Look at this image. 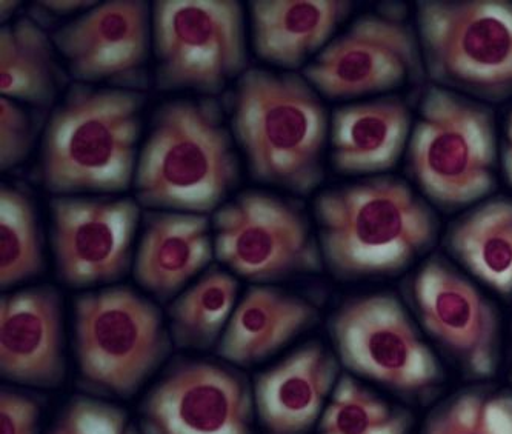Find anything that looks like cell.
I'll return each instance as SVG.
<instances>
[{
  "instance_id": "cell-10",
  "label": "cell",
  "mask_w": 512,
  "mask_h": 434,
  "mask_svg": "<svg viewBox=\"0 0 512 434\" xmlns=\"http://www.w3.org/2000/svg\"><path fill=\"white\" fill-rule=\"evenodd\" d=\"M419 36L403 5H383L360 16L326 45L302 76L330 101L394 90L422 70Z\"/></svg>"
},
{
  "instance_id": "cell-28",
  "label": "cell",
  "mask_w": 512,
  "mask_h": 434,
  "mask_svg": "<svg viewBox=\"0 0 512 434\" xmlns=\"http://www.w3.org/2000/svg\"><path fill=\"white\" fill-rule=\"evenodd\" d=\"M48 434H139L125 411L107 402L76 396Z\"/></svg>"
},
{
  "instance_id": "cell-7",
  "label": "cell",
  "mask_w": 512,
  "mask_h": 434,
  "mask_svg": "<svg viewBox=\"0 0 512 434\" xmlns=\"http://www.w3.org/2000/svg\"><path fill=\"white\" fill-rule=\"evenodd\" d=\"M74 348L87 384L127 399L167 358L171 336L159 308L122 285L76 298Z\"/></svg>"
},
{
  "instance_id": "cell-12",
  "label": "cell",
  "mask_w": 512,
  "mask_h": 434,
  "mask_svg": "<svg viewBox=\"0 0 512 434\" xmlns=\"http://www.w3.org/2000/svg\"><path fill=\"white\" fill-rule=\"evenodd\" d=\"M57 278L71 288L111 284L130 270L140 219L130 197L56 196L50 202Z\"/></svg>"
},
{
  "instance_id": "cell-30",
  "label": "cell",
  "mask_w": 512,
  "mask_h": 434,
  "mask_svg": "<svg viewBox=\"0 0 512 434\" xmlns=\"http://www.w3.org/2000/svg\"><path fill=\"white\" fill-rule=\"evenodd\" d=\"M39 405L16 391L0 393V434H37Z\"/></svg>"
},
{
  "instance_id": "cell-15",
  "label": "cell",
  "mask_w": 512,
  "mask_h": 434,
  "mask_svg": "<svg viewBox=\"0 0 512 434\" xmlns=\"http://www.w3.org/2000/svg\"><path fill=\"white\" fill-rule=\"evenodd\" d=\"M414 301L423 327L479 378L497 368L500 321L496 307L448 261L434 256L417 271Z\"/></svg>"
},
{
  "instance_id": "cell-32",
  "label": "cell",
  "mask_w": 512,
  "mask_h": 434,
  "mask_svg": "<svg viewBox=\"0 0 512 434\" xmlns=\"http://www.w3.org/2000/svg\"><path fill=\"white\" fill-rule=\"evenodd\" d=\"M502 159L506 181H508V184L512 187V111L511 114H509L508 122H506Z\"/></svg>"
},
{
  "instance_id": "cell-26",
  "label": "cell",
  "mask_w": 512,
  "mask_h": 434,
  "mask_svg": "<svg viewBox=\"0 0 512 434\" xmlns=\"http://www.w3.org/2000/svg\"><path fill=\"white\" fill-rule=\"evenodd\" d=\"M409 416L342 374L323 410L317 434H408Z\"/></svg>"
},
{
  "instance_id": "cell-23",
  "label": "cell",
  "mask_w": 512,
  "mask_h": 434,
  "mask_svg": "<svg viewBox=\"0 0 512 434\" xmlns=\"http://www.w3.org/2000/svg\"><path fill=\"white\" fill-rule=\"evenodd\" d=\"M50 37L31 17L0 28V94L10 101L47 108L57 94V67Z\"/></svg>"
},
{
  "instance_id": "cell-24",
  "label": "cell",
  "mask_w": 512,
  "mask_h": 434,
  "mask_svg": "<svg viewBox=\"0 0 512 434\" xmlns=\"http://www.w3.org/2000/svg\"><path fill=\"white\" fill-rule=\"evenodd\" d=\"M239 282L233 274L213 267L183 291L168 308L171 342L187 350H210L234 313Z\"/></svg>"
},
{
  "instance_id": "cell-9",
  "label": "cell",
  "mask_w": 512,
  "mask_h": 434,
  "mask_svg": "<svg viewBox=\"0 0 512 434\" xmlns=\"http://www.w3.org/2000/svg\"><path fill=\"white\" fill-rule=\"evenodd\" d=\"M213 227L217 261L247 281L323 270L322 250L302 208L276 194L242 191L214 213Z\"/></svg>"
},
{
  "instance_id": "cell-25",
  "label": "cell",
  "mask_w": 512,
  "mask_h": 434,
  "mask_svg": "<svg viewBox=\"0 0 512 434\" xmlns=\"http://www.w3.org/2000/svg\"><path fill=\"white\" fill-rule=\"evenodd\" d=\"M36 211L22 190L0 188V288L14 287L44 271Z\"/></svg>"
},
{
  "instance_id": "cell-8",
  "label": "cell",
  "mask_w": 512,
  "mask_h": 434,
  "mask_svg": "<svg viewBox=\"0 0 512 434\" xmlns=\"http://www.w3.org/2000/svg\"><path fill=\"white\" fill-rule=\"evenodd\" d=\"M156 88L217 96L248 70L243 8L236 0H157Z\"/></svg>"
},
{
  "instance_id": "cell-22",
  "label": "cell",
  "mask_w": 512,
  "mask_h": 434,
  "mask_svg": "<svg viewBox=\"0 0 512 434\" xmlns=\"http://www.w3.org/2000/svg\"><path fill=\"white\" fill-rule=\"evenodd\" d=\"M446 244L480 281L512 294V199L494 197L454 222Z\"/></svg>"
},
{
  "instance_id": "cell-33",
  "label": "cell",
  "mask_w": 512,
  "mask_h": 434,
  "mask_svg": "<svg viewBox=\"0 0 512 434\" xmlns=\"http://www.w3.org/2000/svg\"><path fill=\"white\" fill-rule=\"evenodd\" d=\"M19 7L20 2H17V0H2L0 2V22L4 24V22L10 21Z\"/></svg>"
},
{
  "instance_id": "cell-6",
  "label": "cell",
  "mask_w": 512,
  "mask_h": 434,
  "mask_svg": "<svg viewBox=\"0 0 512 434\" xmlns=\"http://www.w3.org/2000/svg\"><path fill=\"white\" fill-rule=\"evenodd\" d=\"M423 64L448 90L500 101L512 93V4L423 0L416 7Z\"/></svg>"
},
{
  "instance_id": "cell-14",
  "label": "cell",
  "mask_w": 512,
  "mask_h": 434,
  "mask_svg": "<svg viewBox=\"0 0 512 434\" xmlns=\"http://www.w3.org/2000/svg\"><path fill=\"white\" fill-rule=\"evenodd\" d=\"M147 0H108L94 5L53 34V44L77 84L142 87L153 39Z\"/></svg>"
},
{
  "instance_id": "cell-2",
  "label": "cell",
  "mask_w": 512,
  "mask_h": 434,
  "mask_svg": "<svg viewBox=\"0 0 512 434\" xmlns=\"http://www.w3.org/2000/svg\"><path fill=\"white\" fill-rule=\"evenodd\" d=\"M143 104L136 90L74 84L45 127L40 184L56 196L127 191L139 161Z\"/></svg>"
},
{
  "instance_id": "cell-16",
  "label": "cell",
  "mask_w": 512,
  "mask_h": 434,
  "mask_svg": "<svg viewBox=\"0 0 512 434\" xmlns=\"http://www.w3.org/2000/svg\"><path fill=\"white\" fill-rule=\"evenodd\" d=\"M0 373L30 387H57L64 381L62 301L50 285L0 299Z\"/></svg>"
},
{
  "instance_id": "cell-31",
  "label": "cell",
  "mask_w": 512,
  "mask_h": 434,
  "mask_svg": "<svg viewBox=\"0 0 512 434\" xmlns=\"http://www.w3.org/2000/svg\"><path fill=\"white\" fill-rule=\"evenodd\" d=\"M39 7L44 8L48 13L56 14V16H70V14L77 13V11H88L97 5L94 0H44V2H36Z\"/></svg>"
},
{
  "instance_id": "cell-21",
  "label": "cell",
  "mask_w": 512,
  "mask_h": 434,
  "mask_svg": "<svg viewBox=\"0 0 512 434\" xmlns=\"http://www.w3.org/2000/svg\"><path fill=\"white\" fill-rule=\"evenodd\" d=\"M317 318V308L296 294L262 285L248 288L217 344V356L251 367L290 344Z\"/></svg>"
},
{
  "instance_id": "cell-29",
  "label": "cell",
  "mask_w": 512,
  "mask_h": 434,
  "mask_svg": "<svg viewBox=\"0 0 512 434\" xmlns=\"http://www.w3.org/2000/svg\"><path fill=\"white\" fill-rule=\"evenodd\" d=\"M33 124L14 101L0 99V170L8 171L27 159L33 148Z\"/></svg>"
},
{
  "instance_id": "cell-19",
  "label": "cell",
  "mask_w": 512,
  "mask_h": 434,
  "mask_svg": "<svg viewBox=\"0 0 512 434\" xmlns=\"http://www.w3.org/2000/svg\"><path fill=\"white\" fill-rule=\"evenodd\" d=\"M411 137V111L400 97H377L336 108L331 117V162L348 176L396 167Z\"/></svg>"
},
{
  "instance_id": "cell-17",
  "label": "cell",
  "mask_w": 512,
  "mask_h": 434,
  "mask_svg": "<svg viewBox=\"0 0 512 434\" xmlns=\"http://www.w3.org/2000/svg\"><path fill=\"white\" fill-rule=\"evenodd\" d=\"M339 365L317 342L303 345L254 379V404L268 434H305L325 410Z\"/></svg>"
},
{
  "instance_id": "cell-1",
  "label": "cell",
  "mask_w": 512,
  "mask_h": 434,
  "mask_svg": "<svg viewBox=\"0 0 512 434\" xmlns=\"http://www.w3.org/2000/svg\"><path fill=\"white\" fill-rule=\"evenodd\" d=\"M314 216L323 262L339 279L396 273L437 236L433 210L394 177L323 191Z\"/></svg>"
},
{
  "instance_id": "cell-27",
  "label": "cell",
  "mask_w": 512,
  "mask_h": 434,
  "mask_svg": "<svg viewBox=\"0 0 512 434\" xmlns=\"http://www.w3.org/2000/svg\"><path fill=\"white\" fill-rule=\"evenodd\" d=\"M423 434H512V394H459L429 418Z\"/></svg>"
},
{
  "instance_id": "cell-5",
  "label": "cell",
  "mask_w": 512,
  "mask_h": 434,
  "mask_svg": "<svg viewBox=\"0 0 512 434\" xmlns=\"http://www.w3.org/2000/svg\"><path fill=\"white\" fill-rule=\"evenodd\" d=\"M496 125L491 110L468 97L429 85L409 137V171L428 199L466 207L496 185Z\"/></svg>"
},
{
  "instance_id": "cell-20",
  "label": "cell",
  "mask_w": 512,
  "mask_h": 434,
  "mask_svg": "<svg viewBox=\"0 0 512 434\" xmlns=\"http://www.w3.org/2000/svg\"><path fill=\"white\" fill-rule=\"evenodd\" d=\"M250 11L256 56L273 67L297 70L330 44L353 4L346 0H254Z\"/></svg>"
},
{
  "instance_id": "cell-11",
  "label": "cell",
  "mask_w": 512,
  "mask_h": 434,
  "mask_svg": "<svg viewBox=\"0 0 512 434\" xmlns=\"http://www.w3.org/2000/svg\"><path fill=\"white\" fill-rule=\"evenodd\" d=\"M342 364L402 393H422L440 378L434 354L394 294L374 293L340 305L330 324Z\"/></svg>"
},
{
  "instance_id": "cell-13",
  "label": "cell",
  "mask_w": 512,
  "mask_h": 434,
  "mask_svg": "<svg viewBox=\"0 0 512 434\" xmlns=\"http://www.w3.org/2000/svg\"><path fill=\"white\" fill-rule=\"evenodd\" d=\"M143 434H253L247 379L222 365L176 362L140 407Z\"/></svg>"
},
{
  "instance_id": "cell-3",
  "label": "cell",
  "mask_w": 512,
  "mask_h": 434,
  "mask_svg": "<svg viewBox=\"0 0 512 434\" xmlns=\"http://www.w3.org/2000/svg\"><path fill=\"white\" fill-rule=\"evenodd\" d=\"M239 177L233 139L214 99H176L159 107L137 161L139 205L208 216Z\"/></svg>"
},
{
  "instance_id": "cell-4",
  "label": "cell",
  "mask_w": 512,
  "mask_h": 434,
  "mask_svg": "<svg viewBox=\"0 0 512 434\" xmlns=\"http://www.w3.org/2000/svg\"><path fill=\"white\" fill-rule=\"evenodd\" d=\"M231 128L254 181L299 196L322 184L328 117L305 77L245 71L237 82Z\"/></svg>"
},
{
  "instance_id": "cell-18",
  "label": "cell",
  "mask_w": 512,
  "mask_h": 434,
  "mask_svg": "<svg viewBox=\"0 0 512 434\" xmlns=\"http://www.w3.org/2000/svg\"><path fill=\"white\" fill-rule=\"evenodd\" d=\"M134 259L137 284L160 302H170L214 258L210 217L205 214L151 210Z\"/></svg>"
}]
</instances>
